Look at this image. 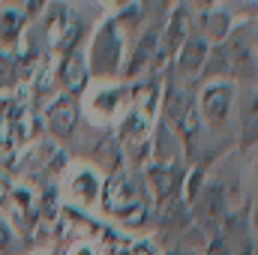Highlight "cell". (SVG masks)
<instances>
[{"mask_svg":"<svg viewBox=\"0 0 258 255\" xmlns=\"http://www.w3.org/2000/svg\"><path fill=\"white\" fill-rule=\"evenodd\" d=\"M87 69L96 78H111L120 72L123 63V36H120V21L111 18L105 24L96 27L93 39H90V51H87Z\"/></svg>","mask_w":258,"mask_h":255,"instance_id":"1","label":"cell"},{"mask_svg":"<svg viewBox=\"0 0 258 255\" xmlns=\"http://www.w3.org/2000/svg\"><path fill=\"white\" fill-rule=\"evenodd\" d=\"M189 207H192V216L195 222L210 234V237H219V228H222V222H225V183L222 180H207L204 177V183H201V189L195 192V198L189 201Z\"/></svg>","mask_w":258,"mask_h":255,"instance_id":"2","label":"cell"},{"mask_svg":"<svg viewBox=\"0 0 258 255\" xmlns=\"http://www.w3.org/2000/svg\"><path fill=\"white\" fill-rule=\"evenodd\" d=\"M105 204L111 213L123 216L129 222H141L144 219V207H147V198H144V186L135 180V177H126V174H117L108 189H105Z\"/></svg>","mask_w":258,"mask_h":255,"instance_id":"3","label":"cell"},{"mask_svg":"<svg viewBox=\"0 0 258 255\" xmlns=\"http://www.w3.org/2000/svg\"><path fill=\"white\" fill-rule=\"evenodd\" d=\"M231 105H234V84L228 78L225 81H210L201 90V96H195L198 120H204L210 129H219L228 123Z\"/></svg>","mask_w":258,"mask_h":255,"instance_id":"4","label":"cell"},{"mask_svg":"<svg viewBox=\"0 0 258 255\" xmlns=\"http://www.w3.org/2000/svg\"><path fill=\"white\" fill-rule=\"evenodd\" d=\"M222 48H225L231 72L249 75V81L255 78V21H246L243 27L228 33V42Z\"/></svg>","mask_w":258,"mask_h":255,"instance_id":"5","label":"cell"},{"mask_svg":"<svg viewBox=\"0 0 258 255\" xmlns=\"http://www.w3.org/2000/svg\"><path fill=\"white\" fill-rule=\"evenodd\" d=\"M165 120L183 141H189L201 120H198V108H195V93L192 90H171L165 96Z\"/></svg>","mask_w":258,"mask_h":255,"instance_id":"6","label":"cell"},{"mask_svg":"<svg viewBox=\"0 0 258 255\" xmlns=\"http://www.w3.org/2000/svg\"><path fill=\"white\" fill-rule=\"evenodd\" d=\"M192 33V18L186 6H174V12L168 15L165 27L159 30V60H168L180 51V45L186 42V36Z\"/></svg>","mask_w":258,"mask_h":255,"instance_id":"7","label":"cell"},{"mask_svg":"<svg viewBox=\"0 0 258 255\" xmlns=\"http://www.w3.org/2000/svg\"><path fill=\"white\" fill-rule=\"evenodd\" d=\"M183 180H186V174H183V168L177 162H171V165H153L147 171V183H150V192H153L156 204L171 201V198H180Z\"/></svg>","mask_w":258,"mask_h":255,"instance_id":"8","label":"cell"},{"mask_svg":"<svg viewBox=\"0 0 258 255\" xmlns=\"http://www.w3.org/2000/svg\"><path fill=\"white\" fill-rule=\"evenodd\" d=\"M57 81L63 84L66 96H81L84 93V87L90 81V69H87V60H84V54L78 48L63 54V63L57 69Z\"/></svg>","mask_w":258,"mask_h":255,"instance_id":"9","label":"cell"},{"mask_svg":"<svg viewBox=\"0 0 258 255\" xmlns=\"http://www.w3.org/2000/svg\"><path fill=\"white\" fill-rule=\"evenodd\" d=\"M78 105H75V99L72 96H57L51 105H48V111H45V123L51 129V135H57V138H72V132L78 126Z\"/></svg>","mask_w":258,"mask_h":255,"instance_id":"10","label":"cell"},{"mask_svg":"<svg viewBox=\"0 0 258 255\" xmlns=\"http://www.w3.org/2000/svg\"><path fill=\"white\" fill-rule=\"evenodd\" d=\"M156 54H159V30H144L141 36H138V42H135V48H132V54H129L126 60V69H123V75L126 78H135V75H141L147 66L156 60Z\"/></svg>","mask_w":258,"mask_h":255,"instance_id":"11","label":"cell"},{"mask_svg":"<svg viewBox=\"0 0 258 255\" xmlns=\"http://www.w3.org/2000/svg\"><path fill=\"white\" fill-rule=\"evenodd\" d=\"M207 51H210V45H207L198 33H189L186 42H183L180 51H177V72H180L183 78H198V75H201V66L207 60Z\"/></svg>","mask_w":258,"mask_h":255,"instance_id":"12","label":"cell"},{"mask_svg":"<svg viewBox=\"0 0 258 255\" xmlns=\"http://www.w3.org/2000/svg\"><path fill=\"white\" fill-rule=\"evenodd\" d=\"M231 33V12L225 9H207L201 18H198V36L207 42V45H222V39H228Z\"/></svg>","mask_w":258,"mask_h":255,"instance_id":"13","label":"cell"},{"mask_svg":"<svg viewBox=\"0 0 258 255\" xmlns=\"http://www.w3.org/2000/svg\"><path fill=\"white\" fill-rule=\"evenodd\" d=\"M189 204L183 201V195L180 198H171V201H162L159 204V228H165V231H183L186 225H189Z\"/></svg>","mask_w":258,"mask_h":255,"instance_id":"14","label":"cell"},{"mask_svg":"<svg viewBox=\"0 0 258 255\" xmlns=\"http://www.w3.org/2000/svg\"><path fill=\"white\" fill-rule=\"evenodd\" d=\"M27 24V15L21 9H3L0 12V42L3 45H15V39L21 36Z\"/></svg>","mask_w":258,"mask_h":255,"instance_id":"15","label":"cell"},{"mask_svg":"<svg viewBox=\"0 0 258 255\" xmlns=\"http://www.w3.org/2000/svg\"><path fill=\"white\" fill-rule=\"evenodd\" d=\"M240 144L255 147V93H249V102L243 105V120H240Z\"/></svg>","mask_w":258,"mask_h":255,"instance_id":"16","label":"cell"},{"mask_svg":"<svg viewBox=\"0 0 258 255\" xmlns=\"http://www.w3.org/2000/svg\"><path fill=\"white\" fill-rule=\"evenodd\" d=\"M18 78V69H15V60H9L6 54H0V87H12Z\"/></svg>","mask_w":258,"mask_h":255,"instance_id":"17","label":"cell"},{"mask_svg":"<svg viewBox=\"0 0 258 255\" xmlns=\"http://www.w3.org/2000/svg\"><path fill=\"white\" fill-rule=\"evenodd\" d=\"M12 243H15V234H12V225L0 216V252H6V249H12Z\"/></svg>","mask_w":258,"mask_h":255,"instance_id":"18","label":"cell"},{"mask_svg":"<svg viewBox=\"0 0 258 255\" xmlns=\"http://www.w3.org/2000/svg\"><path fill=\"white\" fill-rule=\"evenodd\" d=\"M204 255H234L231 252V246L222 240V237H210V243H207V252Z\"/></svg>","mask_w":258,"mask_h":255,"instance_id":"19","label":"cell"},{"mask_svg":"<svg viewBox=\"0 0 258 255\" xmlns=\"http://www.w3.org/2000/svg\"><path fill=\"white\" fill-rule=\"evenodd\" d=\"M165 255H195L192 249H186V246H174V249H168Z\"/></svg>","mask_w":258,"mask_h":255,"instance_id":"20","label":"cell"},{"mask_svg":"<svg viewBox=\"0 0 258 255\" xmlns=\"http://www.w3.org/2000/svg\"><path fill=\"white\" fill-rule=\"evenodd\" d=\"M105 6H114V9H123V6H129V0H102Z\"/></svg>","mask_w":258,"mask_h":255,"instance_id":"21","label":"cell"},{"mask_svg":"<svg viewBox=\"0 0 258 255\" xmlns=\"http://www.w3.org/2000/svg\"><path fill=\"white\" fill-rule=\"evenodd\" d=\"M195 6H198V9H204V12H207V9H210V6H213V0H192Z\"/></svg>","mask_w":258,"mask_h":255,"instance_id":"22","label":"cell"},{"mask_svg":"<svg viewBox=\"0 0 258 255\" xmlns=\"http://www.w3.org/2000/svg\"><path fill=\"white\" fill-rule=\"evenodd\" d=\"M132 255H153V252H150V246H138Z\"/></svg>","mask_w":258,"mask_h":255,"instance_id":"23","label":"cell"},{"mask_svg":"<svg viewBox=\"0 0 258 255\" xmlns=\"http://www.w3.org/2000/svg\"><path fill=\"white\" fill-rule=\"evenodd\" d=\"M6 3H27V0H6Z\"/></svg>","mask_w":258,"mask_h":255,"instance_id":"24","label":"cell"}]
</instances>
